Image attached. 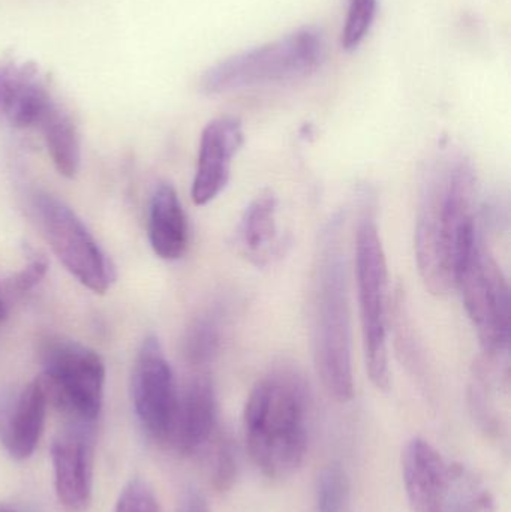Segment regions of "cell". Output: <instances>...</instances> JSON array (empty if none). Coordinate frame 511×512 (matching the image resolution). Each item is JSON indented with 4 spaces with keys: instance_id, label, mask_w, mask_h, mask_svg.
Listing matches in <instances>:
<instances>
[{
    "instance_id": "obj_16",
    "label": "cell",
    "mask_w": 511,
    "mask_h": 512,
    "mask_svg": "<svg viewBox=\"0 0 511 512\" xmlns=\"http://www.w3.org/2000/svg\"><path fill=\"white\" fill-rule=\"evenodd\" d=\"M240 254L255 267L269 264L278 245V197L263 191L246 206L236 230Z\"/></svg>"
},
{
    "instance_id": "obj_11",
    "label": "cell",
    "mask_w": 511,
    "mask_h": 512,
    "mask_svg": "<svg viewBox=\"0 0 511 512\" xmlns=\"http://www.w3.org/2000/svg\"><path fill=\"white\" fill-rule=\"evenodd\" d=\"M243 141V125L237 117L222 116L207 123L201 134L197 170L192 182L195 206H207L227 188L234 156Z\"/></svg>"
},
{
    "instance_id": "obj_25",
    "label": "cell",
    "mask_w": 511,
    "mask_h": 512,
    "mask_svg": "<svg viewBox=\"0 0 511 512\" xmlns=\"http://www.w3.org/2000/svg\"><path fill=\"white\" fill-rule=\"evenodd\" d=\"M492 499L486 492L459 493L456 501H449L446 512H491Z\"/></svg>"
},
{
    "instance_id": "obj_22",
    "label": "cell",
    "mask_w": 511,
    "mask_h": 512,
    "mask_svg": "<svg viewBox=\"0 0 511 512\" xmlns=\"http://www.w3.org/2000/svg\"><path fill=\"white\" fill-rule=\"evenodd\" d=\"M212 447V486L216 492L225 493L233 487L237 477V459L230 438L219 433Z\"/></svg>"
},
{
    "instance_id": "obj_3",
    "label": "cell",
    "mask_w": 511,
    "mask_h": 512,
    "mask_svg": "<svg viewBox=\"0 0 511 512\" xmlns=\"http://www.w3.org/2000/svg\"><path fill=\"white\" fill-rule=\"evenodd\" d=\"M309 402L305 382L275 369L255 384L243 412L246 448L266 477H290L308 451Z\"/></svg>"
},
{
    "instance_id": "obj_24",
    "label": "cell",
    "mask_w": 511,
    "mask_h": 512,
    "mask_svg": "<svg viewBox=\"0 0 511 512\" xmlns=\"http://www.w3.org/2000/svg\"><path fill=\"white\" fill-rule=\"evenodd\" d=\"M26 265L18 273L12 274L9 279L2 283L6 294H24L35 288L48 270V262L45 256L32 255Z\"/></svg>"
},
{
    "instance_id": "obj_17",
    "label": "cell",
    "mask_w": 511,
    "mask_h": 512,
    "mask_svg": "<svg viewBox=\"0 0 511 512\" xmlns=\"http://www.w3.org/2000/svg\"><path fill=\"white\" fill-rule=\"evenodd\" d=\"M48 403L41 378L30 382L21 391L5 430L6 450L12 459L21 462L35 453L44 433Z\"/></svg>"
},
{
    "instance_id": "obj_8",
    "label": "cell",
    "mask_w": 511,
    "mask_h": 512,
    "mask_svg": "<svg viewBox=\"0 0 511 512\" xmlns=\"http://www.w3.org/2000/svg\"><path fill=\"white\" fill-rule=\"evenodd\" d=\"M33 212L47 242L66 270L90 291L105 294L114 268L77 213L50 194H38Z\"/></svg>"
},
{
    "instance_id": "obj_7",
    "label": "cell",
    "mask_w": 511,
    "mask_h": 512,
    "mask_svg": "<svg viewBox=\"0 0 511 512\" xmlns=\"http://www.w3.org/2000/svg\"><path fill=\"white\" fill-rule=\"evenodd\" d=\"M456 289L461 291L486 357L503 360L510 349V288L480 234L459 264Z\"/></svg>"
},
{
    "instance_id": "obj_1",
    "label": "cell",
    "mask_w": 511,
    "mask_h": 512,
    "mask_svg": "<svg viewBox=\"0 0 511 512\" xmlns=\"http://www.w3.org/2000/svg\"><path fill=\"white\" fill-rule=\"evenodd\" d=\"M477 179L462 155H440L425 173L417 212L414 252L426 289L444 295L456 289L462 258L479 237Z\"/></svg>"
},
{
    "instance_id": "obj_13",
    "label": "cell",
    "mask_w": 511,
    "mask_h": 512,
    "mask_svg": "<svg viewBox=\"0 0 511 512\" xmlns=\"http://www.w3.org/2000/svg\"><path fill=\"white\" fill-rule=\"evenodd\" d=\"M218 432V399L209 376L195 375L179 394L171 448L182 456H197L209 448Z\"/></svg>"
},
{
    "instance_id": "obj_21",
    "label": "cell",
    "mask_w": 511,
    "mask_h": 512,
    "mask_svg": "<svg viewBox=\"0 0 511 512\" xmlns=\"http://www.w3.org/2000/svg\"><path fill=\"white\" fill-rule=\"evenodd\" d=\"M378 0H350L347 20L342 30V48L356 50L371 30L377 15Z\"/></svg>"
},
{
    "instance_id": "obj_15",
    "label": "cell",
    "mask_w": 511,
    "mask_h": 512,
    "mask_svg": "<svg viewBox=\"0 0 511 512\" xmlns=\"http://www.w3.org/2000/svg\"><path fill=\"white\" fill-rule=\"evenodd\" d=\"M149 239L153 252L165 261L182 258L188 249V218L176 189L170 183H161L153 192L149 209Z\"/></svg>"
},
{
    "instance_id": "obj_4",
    "label": "cell",
    "mask_w": 511,
    "mask_h": 512,
    "mask_svg": "<svg viewBox=\"0 0 511 512\" xmlns=\"http://www.w3.org/2000/svg\"><path fill=\"white\" fill-rule=\"evenodd\" d=\"M323 59V36L312 27H303L278 41L216 63L204 72L201 90L207 95H222L299 80L317 71Z\"/></svg>"
},
{
    "instance_id": "obj_10",
    "label": "cell",
    "mask_w": 511,
    "mask_h": 512,
    "mask_svg": "<svg viewBox=\"0 0 511 512\" xmlns=\"http://www.w3.org/2000/svg\"><path fill=\"white\" fill-rule=\"evenodd\" d=\"M95 424L71 423L51 444L54 487L66 510L83 512L92 502Z\"/></svg>"
},
{
    "instance_id": "obj_18",
    "label": "cell",
    "mask_w": 511,
    "mask_h": 512,
    "mask_svg": "<svg viewBox=\"0 0 511 512\" xmlns=\"http://www.w3.org/2000/svg\"><path fill=\"white\" fill-rule=\"evenodd\" d=\"M36 128L60 176L74 179L81 162L80 137L69 114L54 102Z\"/></svg>"
},
{
    "instance_id": "obj_20",
    "label": "cell",
    "mask_w": 511,
    "mask_h": 512,
    "mask_svg": "<svg viewBox=\"0 0 511 512\" xmlns=\"http://www.w3.org/2000/svg\"><path fill=\"white\" fill-rule=\"evenodd\" d=\"M348 478L338 463L321 469L315 484L317 512H344L348 498Z\"/></svg>"
},
{
    "instance_id": "obj_12",
    "label": "cell",
    "mask_w": 511,
    "mask_h": 512,
    "mask_svg": "<svg viewBox=\"0 0 511 512\" xmlns=\"http://www.w3.org/2000/svg\"><path fill=\"white\" fill-rule=\"evenodd\" d=\"M402 477L414 512H446L453 468L422 438H413L402 453Z\"/></svg>"
},
{
    "instance_id": "obj_27",
    "label": "cell",
    "mask_w": 511,
    "mask_h": 512,
    "mask_svg": "<svg viewBox=\"0 0 511 512\" xmlns=\"http://www.w3.org/2000/svg\"><path fill=\"white\" fill-rule=\"evenodd\" d=\"M6 292L3 289L2 283H0V322L5 321L9 315L8 300H6Z\"/></svg>"
},
{
    "instance_id": "obj_19",
    "label": "cell",
    "mask_w": 511,
    "mask_h": 512,
    "mask_svg": "<svg viewBox=\"0 0 511 512\" xmlns=\"http://www.w3.org/2000/svg\"><path fill=\"white\" fill-rule=\"evenodd\" d=\"M222 346V316L210 309L195 316L183 340V354L191 366H209L218 357Z\"/></svg>"
},
{
    "instance_id": "obj_5",
    "label": "cell",
    "mask_w": 511,
    "mask_h": 512,
    "mask_svg": "<svg viewBox=\"0 0 511 512\" xmlns=\"http://www.w3.org/2000/svg\"><path fill=\"white\" fill-rule=\"evenodd\" d=\"M356 279L363 348L369 379L378 390L390 387L387 352V259L374 213L366 209L356 231Z\"/></svg>"
},
{
    "instance_id": "obj_26",
    "label": "cell",
    "mask_w": 511,
    "mask_h": 512,
    "mask_svg": "<svg viewBox=\"0 0 511 512\" xmlns=\"http://www.w3.org/2000/svg\"><path fill=\"white\" fill-rule=\"evenodd\" d=\"M182 512H210V508L203 496L191 492L183 501Z\"/></svg>"
},
{
    "instance_id": "obj_2",
    "label": "cell",
    "mask_w": 511,
    "mask_h": 512,
    "mask_svg": "<svg viewBox=\"0 0 511 512\" xmlns=\"http://www.w3.org/2000/svg\"><path fill=\"white\" fill-rule=\"evenodd\" d=\"M344 219L336 215L318 240L314 274V360L318 376L336 402L354 396L350 300Z\"/></svg>"
},
{
    "instance_id": "obj_9",
    "label": "cell",
    "mask_w": 511,
    "mask_h": 512,
    "mask_svg": "<svg viewBox=\"0 0 511 512\" xmlns=\"http://www.w3.org/2000/svg\"><path fill=\"white\" fill-rule=\"evenodd\" d=\"M132 403L147 436L162 447H170L179 391L158 337H146L138 349L132 372Z\"/></svg>"
},
{
    "instance_id": "obj_23",
    "label": "cell",
    "mask_w": 511,
    "mask_h": 512,
    "mask_svg": "<svg viewBox=\"0 0 511 512\" xmlns=\"http://www.w3.org/2000/svg\"><path fill=\"white\" fill-rule=\"evenodd\" d=\"M114 512H161V507L152 487L134 478L120 492Z\"/></svg>"
},
{
    "instance_id": "obj_6",
    "label": "cell",
    "mask_w": 511,
    "mask_h": 512,
    "mask_svg": "<svg viewBox=\"0 0 511 512\" xmlns=\"http://www.w3.org/2000/svg\"><path fill=\"white\" fill-rule=\"evenodd\" d=\"M41 381L71 423L95 424L104 402L105 366L98 352L74 340L48 337L41 346Z\"/></svg>"
},
{
    "instance_id": "obj_14",
    "label": "cell",
    "mask_w": 511,
    "mask_h": 512,
    "mask_svg": "<svg viewBox=\"0 0 511 512\" xmlns=\"http://www.w3.org/2000/svg\"><path fill=\"white\" fill-rule=\"evenodd\" d=\"M54 102L33 63L0 62V122L36 128Z\"/></svg>"
},
{
    "instance_id": "obj_28",
    "label": "cell",
    "mask_w": 511,
    "mask_h": 512,
    "mask_svg": "<svg viewBox=\"0 0 511 512\" xmlns=\"http://www.w3.org/2000/svg\"><path fill=\"white\" fill-rule=\"evenodd\" d=\"M0 512H15L12 508L6 507V505H0Z\"/></svg>"
}]
</instances>
